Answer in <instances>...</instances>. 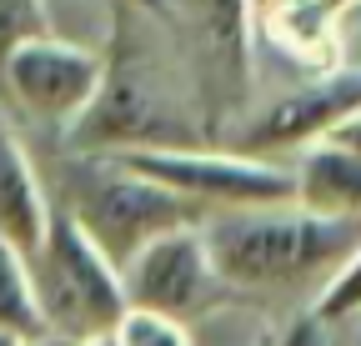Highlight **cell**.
Returning <instances> with one entry per match:
<instances>
[{
	"instance_id": "cell-6",
	"label": "cell",
	"mask_w": 361,
	"mask_h": 346,
	"mask_svg": "<svg viewBox=\"0 0 361 346\" xmlns=\"http://www.w3.org/2000/svg\"><path fill=\"white\" fill-rule=\"evenodd\" d=\"M121 286H126V307L130 311H156V316H171L180 326L221 311L226 296H231L226 281L216 276V266H211L201 221L176 226V231L146 241L121 266Z\"/></svg>"
},
{
	"instance_id": "cell-19",
	"label": "cell",
	"mask_w": 361,
	"mask_h": 346,
	"mask_svg": "<svg viewBox=\"0 0 361 346\" xmlns=\"http://www.w3.org/2000/svg\"><path fill=\"white\" fill-rule=\"evenodd\" d=\"M121 6H135L146 16H171V0H121Z\"/></svg>"
},
{
	"instance_id": "cell-9",
	"label": "cell",
	"mask_w": 361,
	"mask_h": 346,
	"mask_svg": "<svg viewBox=\"0 0 361 346\" xmlns=\"http://www.w3.org/2000/svg\"><path fill=\"white\" fill-rule=\"evenodd\" d=\"M206 80L226 106H241L251 91V40H256V0H196Z\"/></svg>"
},
{
	"instance_id": "cell-22",
	"label": "cell",
	"mask_w": 361,
	"mask_h": 346,
	"mask_svg": "<svg viewBox=\"0 0 361 346\" xmlns=\"http://www.w3.org/2000/svg\"><path fill=\"white\" fill-rule=\"evenodd\" d=\"M266 6H276V0H256V11H266Z\"/></svg>"
},
{
	"instance_id": "cell-2",
	"label": "cell",
	"mask_w": 361,
	"mask_h": 346,
	"mask_svg": "<svg viewBox=\"0 0 361 346\" xmlns=\"http://www.w3.org/2000/svg\"><path fill=\"white\" fill-rule=\"evenodd\" d=\"M61 206L71 221L101 246V256L121 271L146 241L201 221V211L191 201H180L161 181L141 176L135 166H126L111 151H71L61 166Z\"/></svg>"
},
{
	"instance_id": "cell-8",
	"label": "cell",
	"mask_w": 361,
	"mask_h": 346,
	"mask_svg": "<svg viewBox=\"0 0 361 346\" xmlns=\"http://www.w3.org/2000/svg\"><path fill=\"white\" fill-rule=\"evenodd\" d=\"M356 106H361V66L341 61L331 70H316L296 91L266 101L241 125L231 151H246V156H261V161H266V151H306L316 141H326Z\"/></svg>"
},
{
	"instance_id": "cell-21",
	"label": "cell",
	"mask_w": 361,
	"mask_h": 346,
	"mask_svg": "<svg viewBox=\"0 0 361 346\" xmlns=\"http://www.w3.org/2000/svg\"><path fill=\"white\" fill-rule=\"evenodd\" d=\"M0 346H20V336H11V331H0Z\"/></svg>"
},
{
	"instance_id": "cell-15",
	"label": "cell",
	"mask_w": 361,
	"mask_h": 346,
	"mask_svg": "<svg viewBox=\"0 0 361 346\" xmlns=\"http://www.w3.org/2000/svg\"><path fill=\"white\" fill-rule=\"evenodd\" d=\"M116 336H121V346H196L191 326H180L171 316H156V311H126Z\"/></svg>"
},
{
	"instance_id": "cell-11",
	"label": "cell",
	"mask_w": 361,
	"mask_h": 346,
	"mask_svg": "<svg viewBox=\"0 0 361 346\" xmlns=\"http://www.w3.org/2000/svg\"><path fill=\"white\" fill-rule=\"evenodd\" d=\"M291 181H296V206L316 216H336V221H361V156L356 151L316 141L291 166Z\"/></svg>"
},
{
	"instance_id": "cell-1",
	"label": "cell",
	"mask_w": 361,
	"mask_h": 346,
	"mask_svg": "<svg viewBox=\"0 0 361 346\" xmlns=\"http://www.w3.org/2000/svg\"><path fill=\"white\" fill-rule=\"evenodd\" d=\"M201 236L226 291L276 296L296 291L306 276H331L346 261V251L361 241V221L316 216L296 201H271L206 211Z\"/></svg>"
},
{
	"instance_id": "cell-5",
	"label": "cell",
	"mask_w": 361,
	"mask_h": 346,
	"mask_svg": "<svg viewBox=\"0 0 361 346\" xmlns=\"http://www.w3.org/2000/svg\"><path fill=\"white\" fill-rule=\"evenodd\" d=\"M141 176L161 181L180 201L206 211H231V206H271V201H296L291 166L261 161L246 151H216V146H156V151H111Z\"/></svg>"
},
{
	"instance_id": "cell-12",
	"label": "cell",
	"mask_w": 361,
	"mask_h": 346,
	"mask_svg": "<svg viewBox=\"0 0 361 346\" xmlns=\"http://www.w3.org/2000/svg\"><path fill=\"white\" fill-rule=\"evenodd\" d=\"M0 331H11L20 341L45 331L40 301H35V281H30V261H25V251H16L11 241H0Z\"/></svg>"
},
{
	"instance_id": "cell-18",
	"label": "cell",
	"mask_w": 361,
	"mask_h": 346,
	"mask_svg": "<svg viewBox=\"0 0 361 346\" xmlns=\"http://www.w3.org/2000/svg\"><path fill=\"white\" fill-rule=\"evenodd\" d=\"M20 346H75L71 336H61V331H35V336H25Z\"/></svg>"
},
{
	"instance_id": "cell-3",
	"label": "cell",
	"mask_w": 361,
	"mask_h": 346,
	"mask_svg": "<svg viewBox=\"0 0 361 346\" xmlns=\"http://www.w3.org/2000/svg\"><path fill=\"white\" fill-rule=\"evenodd\" d=\"M121 20V6H116ZM71 151H156V146H206L201 125L171 91L166 70L151 51L135 46L126 20L116 25V46L106 56V75L85 116L66 131Z\"/></svg>"
},
{
	"instance_id": "cell-7",
	"label": "cell",
	"mask_w": 361,
	"mask_h": 346,
	"mask_svg": "<svg viewBox=\"0 0 361 346\" xmlns=\"http://www.w3.org/2000/svg\"><path fill=\"white\" fill-rule=\"evenodd\" d=\"M101 75H106V56L80 46V40H66V35H35L6 61L0 70V85L6 96L40 125L51 131H71V125L85 116V106L96 101L101 91Z\"/></svg>"
},
{
	"instance_id": "cell-20",
	"label": "cell",
	"mask_w": 361,
	"mask_h": 346,
	"mask_svg": "<svg viewBox=\"0 0 361 346\" xmlns=\"http://www.w3.org/2000/svg\"><path fill=\"white\" fill-rule=\"evenodd\" d=\"M75 346H121V336H116V331H101V336H85V341H75Z\"/></svg>"
},
{
	"instance_id": "cell-17",
	"label": "cell",
	"mask_w": 361,
	"mask_h": 346,
	"mask_svg": "<svg viewBox=\"0 0 361 346\" xmlns=\"http://www.w3.org/2000/svg\"><path fill=\"white\" fill-rule=\"evenodd\" d=\"M336 35H341V51H346V35H361V0H346L336 11Z\"/></svg>"
},
{
	"instance_id": "cell-13",
	"label": "cell",
	"mask_w": 361,
	"mask_h": 346,
	"mask_svg": "<svg viewBox=\"0 0 361 346\" xmlns=\"http://www.w3.org/2000/svg\"><path fill=\"white\" fill-rule=\"evenodd\" d=\"M311 311L322 316L326 326H331V321H346V316H361V241L346 251V261L322 281Z\"/></svg>"
},
{
	"instance_id": "cell-14",
	"label": "cell",
	"mask_w": 361,
	"mask_h": 346,
	"mask_svg": "<svg viewBox=\"0 0 361 346\" xmlns=\"http://www.w3.org/2000/svg\"><path fill=\"white\" fill-rule=\"evenodd\" d=\"M35 35H51L45 0H0V70H6V61Z\"/></svg>"
},
{
	"instance_id": "cell-16",
	"label": "cell",
	"mask_w": 361,
	"mask_h": 346,
	"mask_svg": "<svg viewBox=\"0 0 361 346\" xmlns=\"http://www.w3.org/2000/svg\"><path fill=\"white\" fill-rule=\"evenodd\" d=\"M276 346H326V321L316 316V311H301V316L281 331Z\"/></svg>"
},
{
	"instance_id": "cell-4",
	"label": "cell",
	"mask_w": 361,
	"mask_h": 346,
	"mask_svg": "<svg viewBox=\"0 0 361 346\" xmlns=\"http://www.w3.org/2000/svg\"><path fill=\"white\" fill-rule=\"evenodd\" d=\"M30 261V281H35V301H40V321L45 331H61L71 341L116 331L126 307V286L121 271L101 256V246L90 241L61 206H51L40 246L25 256Z\"/></svg>"
},
{
	"instance_id": "cell-10",
	"label": "cell",
	"mask_w": 361,
	"mask_h": 346,
	"mask_svg": "<svg viewBox=\"0 0 361 346\" xmlns=\"http://www.w3.org/2000/svg\"><path fill=\"white\" fill-rule=\"evenodd\" d=\"M45 221H51V196H45L20 136L0 116V241L30 256L45 236Z\"/></svg>"
}]
</instances>
